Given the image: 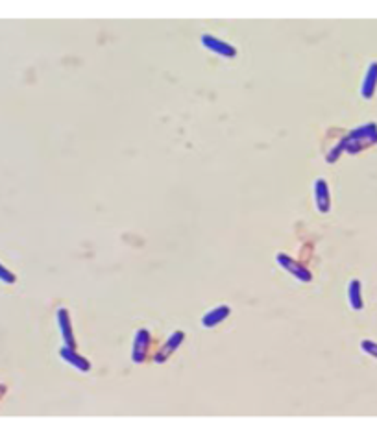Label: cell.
I'll return each instance as SVG.
<instances>
[{"label": "cell", "instance_id": "cell-7", "mask_svg": "<svg viewBox=\"0 0 377 429\" xmlns=\"http://www.w3.org/2000/svg\"><path fill=\"white\" fill-rule=\"evenodd\" d=\"M57 326H59V331H61V337L65 341V344L69 348H74L76 350V341H74V333H72V324H71V315L67 311L65 307L57 309Z\"/></svg>", "mask_w": 377, "mask_h": 429}, {"label": "cell", "instance_id": "cell-9", "mask_svg": "<svg viewBox=\"0 0 377 429\" xmlns=\"http://www.w3.org/2000/svg\"><path fill=\"white\" fill-rule=\"evenodd\" d=\"M231 315V307L230 305H218V307H213L211 311H207L202 317V326L204 327H214L216 324H220V322H224L226 318Z\"/></svg>", "mask_w": 377, "mask_h": 429}, {"label": "cell", "instance_id": "cell-12", "mask_svg": "<svg viewBox=\"0 0 377 429\" xmlns=\"http://www.w3.org/2000/svg\"><path fill=\"white\" fill-rule=\"evenodd\" d=\"M0 280L4 281V283H15L17 278H15V274H13V272L8 270L6 266L0 265Z\"/></svg>", "mask_w": 377, "mask_h": 429}, {"label": "cell", "instance_id": "cell-3", "mask_svg": "<svg viewBox=\"0 0 377 429\" xmlns=\"http://www.w3.org/2000/svg\"><path fill=\"white\" fill-rule=\"evenodd\" d=\"M275 261H277V263H279L285 270L291 272L296 280H300V281H311L312 280V274L309 272V268H305V266L300 265V263H296V261L291 259L287 254H277V256H275Z\"/></svg>", "mask_w": 377, "mask_h": 429}, {"label": "cell", "instance_id": "cell-11", "mask_svg": "<svg viewBox=\"0 0 377 429\" xmlns=\"http://www.w3.org/2000/svg\"><path fill=\"white\" fill-rule=\"evenodd\" d=\"M348 300H350V305L355 311H361L364 307V301H362V289H361V281L359 280H352L350 285H348Z\"/></svg>", "mask_w": 377, "mask_h": 429}, {"label": "cell", "instance_id": "cell-1", "mask_svg": "<svg viewBox=\"0 0 377 429\" xmlns=\"http://www.w3.org/2000/svg\"><path fill=\"white\" fill-rule=\"evenodd\" d=\"M377 143V124H362L357 130L348 133V137H344L340 141V146L344 152L348 154H357L362 148H366L370 144Z\"/></svg>", "mask_w": 377, "mask_h": 429}, {"label": "cell", "instance_id": "cell-14", "mask_svg": "<svg viewBox=\"0 0 377 429\" xmlns=\"http://www.w3.org/2000/svg\"><path fill=\"white\" fill-rule=\"evenodd\" d=\"M4 392H6V387H4V385H0V398L4 396Z\"/></svg>", "mask_w": 377, "mask_h": 429}, {"label": "cell", "instance_id": "cell-2", "mask_svg": "<svg viewBox=\"0 0 377 429\" xmlns=\"http://www.w3.org/2000/svg\"><path fill=\"white\" fill-rule=\"evenodd\" d=\"M200 41H202V45H204L207 50L213 52V54H218V56H222V57H235L237 56V48L231 46L230 43L220 41L218 37L209 36V34H204Z\"/></svg>", "mask_w": 377, "mask_h": 429}, {"label": "cell", "instance_id": "cell-8", "mask_svg": "<svg viewBox=\"0 0 377 429\" xmlns=\"http://www.w3.org/2000/svg\"><path fill=\"white\" fill-rule=\"evenodd\" d=\"M59 355L63 357V361H65V363L72 364V366L78 368L80 372H89V370H91V363H89V359L82 357V355H80V353H78L74 348L65 346L61 352H59Z\"/></svg>", "mask_w": 377, "mask_h": 429}, {"label": "cell", "instance_id": "cell-6", "mask_svg": "<svg viewBox=\"0 0 377 429\" xmlns=\"http://www.w3.org/2000/svg\"><path fill=\"white\" fill-rule=\"evenodd\" d=\"M185 341V333L183 331H176L172 333L170 337L167 339V343L163 344V348H159V352L155 353V357H153V361L155 363H165L170 355H172L176 350L179 348V344Z\"/></svg>", "mask_w": 377, "mask_h": 429}, {"label": "cell", "instance_id": "cell-5", "mask_svg": "<svg viewBox=\"0 0 377 429\" xmlns=\"http://www.w3.org/2000/svg\"><path fill=\"white\" fill-rule=\"evenodd\" d=\"M315 202L316 209L320 213H329L331 209V194H329V185L324 178L315 179Z\"/></svg>", "mask_w": 377, "mask_h": 429}, {"label": "cell", "instance_id": "cell-13", "mask_svg": "<svg viewBox=\"0 0 377 429\" xmlns=\"http://www.w3.org/2000/svg\"><path fill=\"white\" fill-rule=\"evenodd\" d=\"M361 348H362V352H366V353H370V355H373V357H377V343H373V341H362Z\"/></svg>", "mask_w": 377, "mask_h": 429}, {"label": "cell", "instance_id": "cell-4", "mask_svg": "<svg viewBox=\"0 0 377 429\" xmlns=\"http://www.w3.org/2000/svg\"><path fill=\"white\" fill-rule=\"evenodd\" d=\"M150 343H152V337H150V331H148V329H139V331L135 333L133 350H132V359L135 363H143L144 359H146Z\"/></svg>", "mask_w": 377, "mask_h": 429}, {"label": "cell", "instance_id": "cell-10", "mask_svg": "<svg viewBox=\"0 0 377 429\" xmlns=\"http://www.w3.org/2000/svg\"><path fill=\"white\" fill-rule=\"evenodd\" d=\"M375 89H377V62H373L368 67L366 76H364V82H362L361 87V95L364 98H372Z\"/></svg>", "mask_w": 377, "mask_h": 429}]
</instances>
